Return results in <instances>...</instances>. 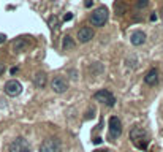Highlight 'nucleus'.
Instances as JSON below:
<instances>
[{"label":"nucleus","instance_id":"1","mask_svg":"<svg viewBox=\"0 0 163 152\" xmlns=\"http://www.w3.org/2000/svg\"><path fill=\"white\" fill-rule=\"evenodd\" d=\"M130 140H131V143H133L138 149L146 150V149H147L149 141H151V136H149V133L146 132L144 128H141V127H135V128H131V130H130Z\"/></svg>","mask_w":163,"mask_h":152},{"label":"nucleus","instance_id":"2","mask_svg":"<svg viewBox=\"0 0 163 152\" xmlns=\"http://www.w3.org/2000/svg\"><path fill=\"white\" fill-rule=\"evenodd\" d=\"M108 16H109L108 10L105 6H100V8H97L95 11L90 13V24L95 27H103L108 22Z\"/></svg>","mask_w":163,"mask_h":152},{"label":"nucleus","instance_id":"3","mask_svg":"<svg viewBox=\"0 0 163 152\" xmlns=\"http://www.w3.org/2000/svg\"><path fill=\"white\" fill-rule=\"evenodd\" d=\"M60 150H62V143L55 136L45 140L40 146V152H60Z\"/></svg>","mask_w":163,"mask_h":152},{"label":"nucleus","instance_id":"4","mask_svg":"<svg viewBox=\"0 0 163 152\" xmlns=\"http://www.w3.org/2000/svg\"><path fill=\"white\" fill-rule=\"evenodd\" d=\"M122 133V122L117 116H111L109 117V130H108V135L111 140H116V138L120 136Z\"/></svg>","mask_w":163,"mask_h":152},{"label":"nucleus","instance_id":"5","mask_svg":"<svg viewBox=\"0 0 163 152\" xmlns=\"http://www.w3.org/2000/svg\"><path fill=\"white\" fill-rule=\"evenodd\" d=\"M94 98H95L97 101L103 103V105L109 106V108L116 105V98H114V95H112L109 91H106V89H101V91H98V92L94 95Z\"/></svg>","mask_w":163,"mask_h":152},{"label":"nucleus","instance_id":"6","mask_svg":"<svg viewBox=\"0 0 163 152\" xmlns=\"http://www.w3.org/2000/svg\"><path fill=\"white\" fill-rule=\"evenodd\" d=\"M8 152H30V144L24 138H16L10 143Z\"/></svg>","mask_w":163,"mask_h":152},{"label":"nucleus","instance_id":"7","mask_svg":"<svg viewBox=\"0 0 163 152\" xmlns=\"http://www.w3.org/2000/svg\"><path fill=\"white\" fill-rule=\"evenodd\" d=\"M51 87L55 94H65L68 91V81L63 76H54L51 81Z\"/></svg>","mask_w":163,"mask_h":152},{"label":"nucleus","instance_id":"8","mask_svg":"<svg viewBox=\"0 0 163 152\" xmlns=\"http://www.w3.org/2000/svg\"><path fill=\"white\" fill-rule=\"evenodd\" d=\"M3 91H5V94L8 97H18L21 92H22V84H21L19 81H16V79H10L5 84Z\"/></svg>","mask_w":163,"mask_h":152},{"label":"nucleus","instance_id":"9","mask_svg":"<svg viewBox=\"0 0 163 152\" xmlns=\"http://www.w3.org/2000/svg\"><path fill=\"white\" fill-rule=\"evenodd\" d=\"M92 38H94V30L90 27H81L78 30V41L79 43H89Z\"/></svg>","mask_w":163,"mask_h":152},{"label":"nucleus","instance_id":"10","mask_svg":"<svg viewBox=\"0 0 163 152\" xmlns=\"http://www.w3.org/2000/svg\"><path fill=\"white\" fill-rule=\"evenodd\" d=\"M158 70L157 68H151L147 73H146V76H144V82L146 84H149V86H155L158 82Z\"/></svg>","mask_w":163,"mask_h":152},{"label":"nucleus","instance_id":"11","mask_svg":"<svg viewBox=\"0 0 163 152\" xmlns=\"http://www.w3.org/2000/svg\"><path fill=\"white\" fill-rule=\"evenodd\" d=\"M130 41H131V45H133V46H141V45H143L144 41H146V33H144V32H141V30L133 32V33H131Z\"/></svg>","mask_w":163,"mask_h":152},{"label":"nucleus","instance_id":"12","mask_svg":"<svg viewBox=\"0 0 163 152\" xmlns=\"http://www.w3.org/2000/svg\"><path fill=\"white\" fill-rule=\"evenodd\" d=\"M46 81H48L46 74H45L43 71H40V73L35 74L33 84H35V87H38V89H45V87H46Z\"/></svg>","mask_w":163,"mask_h":152},{"label":"nucleus","instance_id":"13","mask_svg":"<svg viewBox=\"0 0 163 152\" xmlns=\"http://www.w3.org/2000/svg\"><path fill=\"white\" fill-rule=\"evenodd\" d=\"M27 46H29V43H27L25 38H18V40H15V43H13V51L16 54H19V52H22Z\"/></svg>","mask_w":163,"mask_h":152},{"label":"nucleus","instance_id":"14","mask_svg":"<svg viewBox=\"0 0 163 152\" xmlns=\"http://www.w3.org/2000/svg\"><path fill=\"white\" fill-rule=\"evenodd\" d=\"M75 46H76V43H75V40L72 37H70V35L63 37V40H62V49L63 51H73Z\"/></svg>","mask_w":163,"mask_h":152},{"label":"nucleus","instance_id":"15","mask_svg":"<svg viewBox=\"0 0 163 152\" xmlns=\"http://www.w3.org/2000/svg\"><path fill=\"white\" fill-rule=\"evenodd\" d=\"M49 27H51L52 30L57 27V18H55V16H51V18H49Z\"/></svg>","mask_w":163,"mask_h":152},{"label":"nucleus","instance_id":"16","mask_svg":"<svg viewBox=\"0 0 163 152\" xmlns=\"http://www.w3.org/2000/svg\"><path fill=\"white\" fill-rule=\"evenodd\" d=\"M149 5V0H141V2L136 3V8H144V6Z\"/></svg>","mask_w":163,"mask_h":152},{"label":"nucleus","instance_id":"17","mask_svg":"<svg viewBox=\"0 0 163 152\" xmlns=\"http://www.w3.org/2000/svg\"><path fill=\"white\" fill-rule=\"evenodd\" d=\"M72 19H73V15H72V13H68V15L63 16V21H72Z\"/></svg>","mask_w":163,"mask_h":152},{"label":"nucleus","instance_id":"18","mask_svg":"<svg viewBox=\"0 0 163 152\" xmlns=\"http://www.w3.org/2000/svg\"><path fill=\"white\" fill-rule=\"evenodd\" d=\"M5 40H6V35H5V33H0V45L5 43Z\"/></svg>","mask_w":163,"mask_h":152},{"label":"nucleus","instance_id":"19","mask_svg":"<svg viewBox=\"0 0 163 152\" xmlns=\"http://www.w3.org/2000/svg\"><path fill=\"white\" fill-rule=\"evenodd\" d=\"M3 71H5V65L2 64V62H0V76L3 74Z\"/></svg>","mask_w":163,"mask_h":152},{"label":"nucleus","instance_id":"20","mask_svg":"<svg viewBox=\"0 0 163 152\" xmlns=\"http://www.w3.org/2000/svg\"><path fill=\"white\" fill-rule=\"evenodd\" d=\"M103 140H101V138H95V140H94V144H100Z\"/></svg>","mask_w":163,"mask_h":152},{"label":"nucleus","instance_id":"21","mask_svg":"<svg viewBox=\"0 0 163 152\" xmlns=\"http://www.w3.org/2000/svg\"><path fill=\"white\" fill-rule=\"evenodd\" d=\"M70 74H72V78H75V79L78 78V76H76V71H73V70H70Z\"/></svg>","mask_w":163,"mask_h":152},{"label":"nucleus","instance_id":"22","mask_svg":"<svg viewBox=\"0 0 163 152\" xmlns=\"http://www.w3.org/2000/svg\"><path fill=\"white\" fill-rule=\"evenodd\" d=\"M16 71H18V68H16V67H13V68H11V70H10V73H11V74H15Z\"/></svg>","mask_w":163,"mask_h":152},{"label":"nucleus","instance_id":"23","mask_svg":"<svg viewBox=\"0 0 163 152\" xmlns=\"http://www.w3.org/2000/svg\"><path fill=\"white\" fill-rule=\"evenodd\" d=\"M92 5H94V3H92V2H86V8H90Z\"/></svg>","mask_w":163,"mask_h":152},{"label":"nucleus","instance_id":"24","mask_svg":"<svg viewBox=\"0 0 163 152\" xmlns=\"http://www.w3.org/2000/svg\"><path fill=\"white\" fill-rule=\"evenodd\" d=\"M160 18H161V21H163V6H161V10H160Z\"/></svg>","mask_w":163,"mask_h":152},{"label":"nucleus","instance_id":"25","mask_svg":"<svg viewBox=\"0 0 163 152\" xmlns=\"http://www.w3.org/2000/svg\"><path fill=\"white\" fill-rule=\"evenodd\" d=\"M98 152H109V150H98Z\"/></svg>","mask_w":163,"mask_h":152}]
</instances>
